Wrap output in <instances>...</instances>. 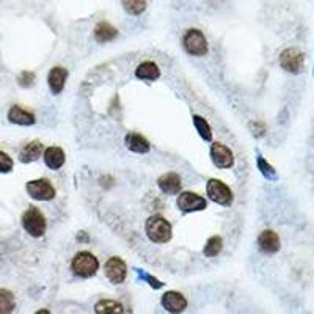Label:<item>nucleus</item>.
Listing matches in <instances>:
<instances>
[{"label": "nucleus", "instance_id": "obj_1", "mask_svg": "<svg viewBox=\"0 0 314 314\" xmlns=\"http://www.w3.org/2000/svg\"><path fill=\"white\" fill-rule=\"evenodd\" d=\"M146 234L154 244H165L172 239L173 230L164 217L152 215L146 220Z\"/></svg>", "mask_w": 314, "mask_h": 314}, {"label": "nucleus", "instance_id": "obj_2", "mask_svg": "<svg viewBox=\"0 0 314 314\" xmlns=\"http://www.w3.org/2000/svg\"><path fill=\"white\" fill-rule=\"evenodd\" d=\"M71 267L75 275H79L82 278H90L98 272L99 262H98L96 256H93L91 253L80 251L74 256Z\"/></svg>", "mask_w": 314, "mask_h": 314}, {"label": "nucleus", "instance_id": "obj_3", "mask_svg": "<svg viewBox=\"0 0 314 314\" xmlns=\"http://www.w3.org/2000/svg\"><path fill=\"white\" fill-rule=\"evenodd\" d=\"M22 226L24 230L27 231L33 237H41L46 233V217L41 214V210L36 208H30L29 210H25V214L22 215Z\"/></svg>", "mask_w": 314, "mask_h": 314}, {"label": "nucleus", "instance_id": "obj_4", "mask_svg": "<svg viewBox=\"0 0 314 314\" xmlns=\"http://www.w3.org/2000/svg\"><path fill=\"white\" fill-rule=\"evenodd\" d=\"M182 42H184L185 50H187L190 55L201 57L208 52V41H206L205 35H203V32H200L197 29H192L185 33Z\"/></svg>", "mask_w": 314, "mask_h": 314}, {"label": "nucleus", "instance_id": "obj_5", "mask_svg": "<svg viewBox=\"0 0 314 314\" xmlns=\"http://www.w3.org/2000/svg\"><path fill=\"white\" fill-rule=\"evenodd\" d=\"M206 192L209 195V198L212 201L218 203V205L222 206H228L231 205L233 201V193L230 190V187H228L226 184H223L222 181L218 179H210L206 185Z\"/></svg>", "mask_w": 314, "mask_h": 314}, {"label": "nucleus", "instance_id": "obj_6", "mask_svg": "<svg viewBox=\"0 0 314 314\" xmlns=\"http://www.w3.org/2000/svg\"><path fill=\"white\" fill-rule=\"evenodd\" d=\"M27 192L32 198L38 201H49L55 197V189L47 179H36L27 184Z\"/></svg>", "mask_w": 314, "mask_h": 314}, {"label": "nucleus", "instance_id": "obj_7", "mask_svg": "<svg viewBox=\"0 0 314 314\" xmlns=\"http://www.w3.org/2000/svg\"><path fill=\"white\" fill-rule=\"evenodd\" d=\"M126 274H127V269L121 258H110L105 262V275L112 283L115 284L123 283L126 279Z\"/></svg>", "mask_w": 314, "mask_h": 314}, {"label": "nucleus", "instance_id": "obj_8", "mask_svg": "<svg viewBox=\"0 0 314 314\" xmlns=\"http://www.w3.org/2000/svg\"><path fill=\"white\" fill-rule=\"evenodd\" d=\"M177 206L184 212H195V210H203L206 209V200L201 198L200 195L192 193V192H184L177 198Z\"/></svg>", "mask_w": 314, "mask_h": 314}, {"label": "nucleus", "instance_id": "obj_9", "mask_svg": "<svg viewBox=\"0 0 314 314\" xmlns=\"http://www.w3.org/2000/svg\"><path fill=\"white\" fill-rule=\"evenodd\" d=\"M210 156H212V162L218 168H231L234 165L233 152L225 145H222V143H214V145H212Z\"/></svg>", "mask_w": 314, "mask_h": 314}, {"label": "nucleus", "instance_id": "obj_10", "mask_svg": "<svg viewBox=\"0 0 314 314\" xmlns=\"http://www.w3.org/2000/svg\"><path fill=\"white\" fill-rule=\"evenodd\" d=\"M281 68H284L289 72H299L303 66V54L297 49H286L279 57Z\"/></svg>", "mask_w": 314, "mask_h": 314}, {"label": "nucleus", "instance_id": "obj_11", "mask_svg": "<svg viewBox=\"0 0 314 314\" xmlns=\"http://www.w3.org/2000/svg\"><path fill=\"white\" fill-rule=\"evenodd\" d=\"M258 245L259 248L264 251V253H277L279 250V237L277 236L275 231H270V230H266L262 231L258 237Z\"/></svg>", "mask_w": 314, "mask_h": 314}, {"label": "nucleus", "instance_id": "obj_12", "mask_svg": "<svg viewBox=\"0 0 314 314\" xmlns=\"http://www.w3.org/2000/svg\"><path fill=\"white\" fill-rule=\"evenodd\" d=\"M162 307L167 311H172V313H181L185 310L187 307V302H185L184 297L179 292H167L162 299Z\"/></svg>", "mask_w": 314, "mask_h": 314}, {"label": "nucleus", "instance_id": "obj_13", "mask_svg": "<svg viewBox=\"0 0 314 314\" xmlns=\"http://www.w3.org/2000/svg\"><path fill=\"white\" fill-rule=\"evenodd\" d=\"M8 120H10L13 124L32 126V124H35V115L21 108L19 105H13L10 108V112H8Z\"/></svg>", "mask_w": 314, "mask_h": 314}, {"label": "nucleus", "instance_id": "obj_14", "mask_svg": "<svg viewBox=\"0 0 314 314\" xmlns=\"http://www.w3.org/2000/svg\"><path fill=\"white\" fill-rule=\"evenodd\" d=\"M66 77H68V71L65 68H54V70L49 72V87L54 95L62 93V90L65 88Z\"/></svg>", "mask_w": 314, "mask_h": 314}, {"label": "nucleus", "instance_id": "obj_15", "mask_svg": "<svg viewBox=\"0 0 314 314\" xmlns=\"http://www.w3.org/2000/svg\"><path fill=\"white\" fill-rule=\"evenodd\" d=\"M159 187L162 189V192L168 195H174L181 190V179L179 176L174 173H167L159 179Z\"/></svg>", "mask_w": 314, "mask_h": 314}, {"label": "nucleus", "instance_id": "obj_16", "mask_svg": "<svg viewBox=\"0 0 314 314\" xmlns=\"http://www.w3.org/2000/svg\"><path fill=\"white\" fill-rule=\"evenodd\" d=\"M44 162L50 170L62 168V165L65 164V152L57 146L47 148L44 151Z\"/></svg>", "mask_w": 314, "mask_h": 314}, {"label": "nucleus", "instance_id": "obj_17", "mask_svg": "<svg viewBox=\"0 0 314 314\" xmlns=\"http://www.w3.org/2000/svg\"><path fill=\"white\" fill-rule=\"evenodd\" d=\"M41 152H42L41 143L39 141H30L22 148L19 159H21V162L29 164V162H33V160H36L41 156Z\"/></svg>", "mask_w": 314, "mask_h": 314}, {"label": "nucleus", "instance_id": "obj_18", "mask_svg": "<svg viewBox=\"0 0 314 314\" xmlns=\"http://www.w3.org/2000/svg\"><path fill=\"white\" fill-rule=\"evenodd\" d=\"M135 75H137L139 79H143V80H156V79H159V75H160V70H159V66L156 63L145 62V63H141L137 68Z\"/></svg>", "mask_w": 314, "mask_h": 314}, {"label": "nucleus", "instance_id": "obj_19", "mask_svg": "<svg viewBox=\"0 0 314 314\" xmlns=\"http://www.w3.org/2000/svg\"><path fill=\"white\" fill-rule=\"evenodd\" d=\"M126 145L131 151L140 152V154H145L149 151V143L145 137H141L139 134H129L126 137Z\"/></svg>", "mask_w": 314, "mask_h": 314}, {"label": "nucleus", "instance_id": "obj_20", "mask_svg": "<svg viewBox=\"0 0 314 314\" xmlns=\"http://www.w3.org/2000/svg\"><path fill=\"white\" fill-rule=\"evenodd\" d=\"M116 35H118L116 29L107 22H101L95 27V38L98 42H108V41L115 39Z\"/></svg>", "mask_w": 314, "mask_h": 314}, {"label": "nucleus", "instance_id": "obj_21", "mask_svg": "<svg viewBox=\"0 0 314 314\" xmlns=\"http://www.w3.org/2000/svg\"><path fill=\"white\" fill-rule=\"evenodd\" d=\"M14 308H16L14 295L6 289H0V314L11 313Z\"/></svg>", "mask_w": 314, "mask_h": 314}, {"label": "nucleus", "instance_id": "obj_22", "mask_svg": "<svg viewBox=\"0 0 314 314\" xmlns=\"http://www.w3.org/2000/svg\"><path fill=\"white\" fill-rule=\"evenodd\" d=\"M96 313L99 314H112V313H123V305L116 303L113 300H101L98 305H96Z\"/></svg>", "mask_w": 314, "mask_h": 314}, {"label": "nucleus", "instance_id": "obj_23", "mask_svg": "<svg viewBox=\"0 0 314 314\" xmlns=\"http://www.w3.org/2000/svg\"><path fill=\"white\" fill-rule=\"evenodd\" d=\"M123 6L129 14L139 16L146 10V0H123Z\"/></svg>", "mask_w": 314, "mask_h": 314}, {"label": "nucleus", "instance_id": "obj_24", "mask_svg": "<svg viewBox=\"0 0 314 314\" xmlns=\"http://www.w3.org/2000/svg\"><path fill=\"white\" fill-rule=\"evenodd\" d=\"M222 247H223V241L220 239L218 236H214V237H210V239L208 241L206 247H205V254H206V256H209V258L217 256V254L222 251Z\"/></svg>", "mask_w": 314, "mask_h": 314}, {"label": "nucleus", "instance_id": "obj_25", "mask_svg": "<svg viewBox=\"0 0 314 314\" xmlns=\"http://www.w3.org/2000/svg\"><path fill=\"white\" fill-rule=\"evenodd\" d=\"M193 124L195 127H197V131L200 132V135L205 140H210L212 139V131H210V126L208 124V121L205 120V118L201 116H193Z\"/></svg>", "mask_w": 314, "mask_h": 314}, {"label": "nucleus", "instance_id": "obj_26", "mask_svg": "<svg viewBox=\"0 0 314 314\" xmlns=\"http://www.w3.org/2000/svg\"><path fill=\"white\" fill-rule=\"evenodd\" d=\"M13 170V160L11 157L0 151V173H10Z\"/></svg>", "mask_w": 314, "mask_h": 314}, {"label": "nucleus", "instance_id": "obj_27", "mask_svg": "<svg viewBox=\"0 0 314 314\" xmlns=\"http://www.w3.org/2000/svg\"><path fill=\"white\" fill-rule=\"evenodd\" d=\"M18 82H19L21 87L29 88V87H32V85H33V82H35V74H33V72H29V71H24V72L19 74Z\"/></svg>", "mask_w": 314, "mask_h": 314}]
</instances>
